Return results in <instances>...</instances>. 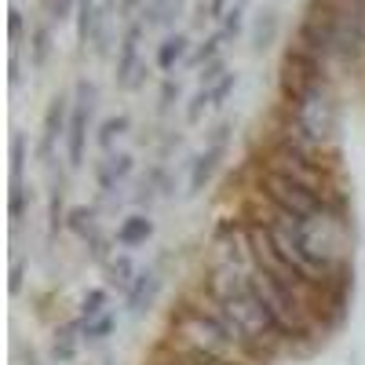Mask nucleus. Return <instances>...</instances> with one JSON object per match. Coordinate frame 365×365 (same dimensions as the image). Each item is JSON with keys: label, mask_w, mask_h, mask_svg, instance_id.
<instances>
[{"label": "nucleus", "mask_w": 365, "mask_h": 365, "mask_svg": "<svg viewBox=\"0 0 365 365\" xmlns=\"http://www.w3.org/2000/svg\"><path fill=\"white\" fill-rule=\"evenodd\" d=\"M259 197L270 201L274 208L289 212V216H299L307 223H325V227H340L344 223V212L332 208L325 197L311 194L307 187H299V182L285 179V175H274V172H259Z\"/></svg>", "instance_id": "1"}, {"label": "nucleus", "mask_w": 365, "mask_h": 365, "mask_svg": "<svg viewBox=\"0 0 365 365\" xmlns=\"http://www.w3.org/2000/svg\"><path fill=\"white\" fill-rule=\"evenodd\" d=\"M96 106H99V91L88 77L77 81L73 88V106H70V132H66V168L70 172H81L84 168V158H88V143H96Z\"/></svg>", "instance_id": "2"}, {"label": "nucleus", "mask_w": 365, "mask_h": 365, "mask_svg": "<svg viewBox=\"0 0 365 365\" xmlns=\"http://www.w3.org/2000/svg\"><path fill=\"white\" fill-rule=\"evenodd\" d=\"M230 139H234V120L227 117V120H220V125L208 132L205 146L190 158V168H187V197H201L212 187V179L220 175V168H223V161L230 154Z\"/></svg>", "instance_id": "3"}, {"label": "nucleus", "mask_w": 365, "mask_h": 365, "mask_svg": "<svg viewBox=\"0 0 365 365\" xmlns=\"http://www.w3.org/2000/svg\"><path fill=\"white\" fill-rule=\"evenodd\" d=\"M70 106H73V99L70 96H51V103H48V110H44V117H41V135H37V161L44 165V168H51L55 165V158H58V143H66V132H70Z\"/></svg>", "instance_id": "4"}, {"label": "nucleus", "mask_w": 365, "mask_h": 365, "mask_svg": "<svg viewBox=\"0 0 365 365\" xmlns=\"http://www.w3.org/2000/svg\"><path fill=\"white\" fill-rule=\"evenodd\" d=\"M135 175V154L128 150H113V154H103V161H96V208L117 205L120 201V187Z\"/></svg>", "instance_id": "5"}, {"label": "nucleus", "mask_w": 365, "mask_h": 365, "mask_svg": "<svg viewBox=\"0 0 365 365\" xmlns=\"http://www.w3.org/2000/svg\"><path fill=\"white\" fill-rule=\"evenodd\" d=\"M175 194V175H172V165L165 161H150L146 172L139 175L135 190H132V208L135 212H150L158 201L172 197Z\"/></svg>", "instance_id": "6"}, {"label": "nucleus", "mask_w": 365, "mask_h": 365, "mask_svg": "<svg viewBox=\"0 0 365 365\" xmlns=\"http://www.w3.org/2000/svg\"><path fill=\"white\" fill-rule=\"evenodd\" d=\"M241 84V77H237V70H227L216 84H201L194 96H190V103H187V110H182V120L194 128V125H201L205 120V113L208 110H220L230 96H234V88Z\"/></svg>", "instance_id": "7"}, {"label": "nucleus", "mask_w": 365, "mask_h": 365, "mask_svg": "<svg viewBox=\"0 0 365 365\" xmlns=\"http://www.w3.org/2000/svg\"><path fill=\"white\" fill-rule=\"evenodd\" d=\"M143 37H146V22H143V19H132L128 29L120 34L117 58H113V81H117L120 91H128V88H132V77H135V70L143 66V58H139Z\"/></svg>", "instance_id": "8"}, {"label": "nucleus", "mask_w": 365, "mask_h": 365, "mask_svg": "<svg viewBox=\"0 0 365 365\" xmlns=\"http://www.w3.org/2000/svg\"><path fill=\"white\" fill-rule=\"evenodd\" d=\"M161 285H165L161 270H158V267H143L139 278H135V285H132L128 296H125V314H128V318H146L150 311H154L158 296H161Z\"/></svg>", "instance_id": "9"}, {"label": "nucleus", "mask_w": 365, "mask_h": 365, "mask_svg": "<svg viewBox=\"0 0 365 365\" xmlns=\"http://www.w3.org/2000/svg\"><path fill=\"white\" fill-rule=\"evenodd\" d=\"M81 347H84V340H81V318L63 322V325L51 329V340H48V358H51V365H77Z\"/></svg>", "instance_id": "10"}, {"label": "nucleus", "mask_w": 365, "mask_h": 365, "mask_svg": "<svg viewBox=\"0 0 365 365\" xmlns=\"http://www.w3.org/2000/svg\"><path fill=\"white\" fill-rule=\"evenodd\" d=\"M150 237H154V220H150V212H132V216H125L117 223V230H113L117 249H125V252L143 249Z\"/></svg>", "instance_id": "11"}, {"label": "nucleus", "mask_w": 365, "mask_h": 365, "mask_svg": "<svg viewBox=\"0 0 365 365\" xmlns=\"http://www.w3.org/2000/svg\"><path fill=\"white\" fill-rule=\"evenodd\" d=\"M139 263L132 259V252H117L106 267H103V285L110 289V292H120V296H128V289L135 285V278H139Z\"/></svg>", "instance_id": "12"}, {"label": "nucleus", "mask_w": 365, "mask_h": 365, "mask_svg": "<svg viewBox=\"0 0 365 365\" xmlns=\"http://www.w3.org/2000/svg\"><path fill=\"white\" fill-rule=\"evenodd\" d=\"M190 58V37L187 34H168L161 44H158V55H154V66L161 73H172L179 63Z\"/></svg>", "instance_id": "13"}, {"label": "nucleus", "mask_w": 365, "mask_h": 365, "mask_svg": "<svg viewBox=\"0 0 365 365\" xmlns=\"http://www.w3.org/2000/svg\"><path fill=\"white\" fill-rule=\"evenodd\" d=\"M103 227H99V208L96 205H73L70 208V216H66V234L70 237H77L81 245L91 237V234H99Z\"/></svg>", "instance_id": "14"}, {"label": "nucleus", "mask_w": 365, "mask_h": 365, "mask_svg": "<svg viewBox=\"0 0 365 365\" xmlns=\"http://www.w3.org/2000/svg\"><path fill=\"white\" fill-rule=\"evenodd\" d=\"M132 132V117L128 113H113L106 120H99V128H96V150H103V154H113V146L120 143Z\"/></svg>", "instance_id": "15"}, {"label": "nucleus", "mask_w": 365, "mask_h": 365, "mask_svg": "<svg viewBox=\"0 0 365 365\" xmlns=\"http://www.w3.org/2000/svg\"><path fill=\"white\" fill-rule=\"evenodd\" d=\"M117 325H120V314H117V311H106V314L91 318V322H81V340H84V347H103L113 332H117Z\"/></svg>", "instance_id": "16"}, {"label": "nucleus", "mask_w": 365, "mask_h": 365, "mask_svg": "<svg viewBox=\"0 0 365 365\" xmlns=\"http://www.w3.org/2000/svg\"><path fill=\"white\" fill-rule=\"evenodd\" d=\"M278 34H282V15L278 11H263L256 19V26H252V51L256 55L270 51V44L278 41Z\"/></svg>", "instance_id": "17"}, {"label": "nucleus", "mask_w": 365, "mask_h": 365, "mask_svg": "<svg viewBox=\"0 0 365 365\" xmlns=\"http://www.w3.org/2000/svg\"><path fill=\"white\" fill-rule=\"evenodd\" d=\"M66 216H70V208H66V187H63V179L51 187L48 194V234L58 237V234H66Z\"/></svg>", "instance_id": "18"}, {"label": "nucleus", "mask_w": 365, "mask_h": 365, "mask_svg": "<svg viewBox=\"0 0 365 365\" xmlns=\"http://www.w3.org/2000/svg\"><path fill=\"white\" fill-rule=\"evenodd\" d=\"M51 58V29L41 22L29 29V70H44Z\"/></svg>", "instance_id": "19"}, {"label": "nucleus", "mask_w": 365, "mask_h": 365, "mask_svg": "<svg viewBox=\"0 0 365 365\" xmlns=\"http://www.w3.org/2000/svg\"><path fill=\"white\" fill-rule=\"evenodd\" d=\"M179 11H182V0H146L139 19L146 22V29H154V26H168Z\"/></svg>", "instance_id": "20"}, {"label": "nucleus", "mask_w": 365, "mask_h": 365, "mask_svg": "<svg viewBox=\"0 0 365 365\" xmlns=\"http://www.w3.org/2000/svg\"><path fill=\"white\" fill-rule=\"evenodd\" d=\"M117 249V241H113V234H106V230H99V234H91L88 241H84V256H88V263H96L99 270L117 256L113 252Z\"/></svg>", "instance_id": "21"}, {"label": "nucleus", "mask_w": 365, "mask_h": 365, "mask_svg": "<svg viewBox=\"0 0 365 365\" xmlns=\"http://www.w3.org/2000/svg\"><path fill=\"white\" fill-rule=\"evenodd\" d=\"M106 311H110V289H106V285L88 289V292L81 296V303H77V318H81V322H91V318H99V314H106Z\"/></svg>", "instance_id": "22"}, {"label": "nucleus", "mask_w": 365, "mask_h": 365, "mask_svg": "<svg viewBox=\"0 0 365 365\" xmlns=\"http://www.w3.org/2000/svg\"><path fill=\"white\" fill-rule=\"evenodd\" d=\"M96 26H99V0H81L77 4V44H91L96 37Z\"/></svg>", "instance_id": "23"}, {"label": "nucleus", "mask_w": 365, "mask_h": 365, "mask_svg": "<svg viewBox=\"0 0 365 365\" xmlns=\"http://www.w3.org/2000/svg\"><path fill=\"white\" fill-rule=\"evenodd\" d=\"M223 34H212V37H205V44H197V51H190V58H187V66L190 70H205V66H212V63H220V55H223Z\"/></svg>", "instance_id": "24"}, {"label": "nucleus", "mask_w": 365, "mask_h": 365, "mask_svg": "<svg viewBox=\"0 0 365 365\" xmlns=\"http://www.w3.org/2000/svg\"><path fill=\"white\" fill-rule=\"evenodd\" d=\"M26 161H29V146H26V135H22V132H15V135H11V182H22Z\"/></svg>", "instance_id": "25"}, {"label": "nucleus", "mask_w": 365, "mask_h": 365, "mask_svg": "<svg viewBox=\"0 0 365 365\" xmlns=\"http://www.w3.org/2000/svg\"><path fill=\"white\" fill-rule=\"evenodd\" d=\"M29 205H34V187H26V182H11V220L19 223L26 212H29Z\"/></svg>", "instance_id": "26"}, {"label": "nucleus", "mask_w": 365, "mask_h": 365, "mask_svg": "<svg viewBox=\"0 0 365 365\" xmlns=\"http://www.w3.org/2000/svg\"><path fill=\"white\" fill-rule=\"evenodd\" d=\"M179 99H182V84H179V77H165V81H161V91H158V113H168Z\"/></svg>", "instance_id": "27"}, {"label": "nucleus", "mask_w": 365, "mask_h": 365, "mask_svg": "<svg viewBox=\"0 0 365 365\" xmlns=\"http://www.w3.org/2000/svg\"><path fill=\"white\" fill-rule=\"evenodd\" d=\"M179 150H182V132H179V128H168V132L161 135V143H158V154H154V161L172 165V154H179Z\"/></svg>", "instance_id": "28"}, {"label": "nucleus", "mask_w": 365, "mask_h": 365, "mask_svg": "<svg viewBox=\"0 0 365 365\" xmlns=\"http://www.w3.org/2000/svg\"><path fill=\"white\" fill-rule=\"evenodd\" d=\"M220 34H223V41H237L241 34H245V8L234 4V8L227 11V19H223V29H220Z\"/></svg>", "instance_id": "29"}, {"label": "nucleus", "mask_w": 365, "mask_h": 365, "mask_svg": "<svg viewBox=\"0 0 365 365\" xmlns=\"http://www.w3.org/2000/svg\"><path fill=\"white\" fill-rule=\"evenodd\" d=\"M22 11L19 8H11V19H8V34H11V44H19V37H22Z\"/></svg>", "instance_id": "30"}, {"label": "nucleus", "mask_w": 365, "mask_h": 365, "mask_svg": "<svg viewBox=\"0 0 365 365\" xmlns=\"http://www.w3.org/2000/svg\"><path fill=\"white\" fill-rule=\"evenodd\" d=\"M234 4H230V0H208V19H227V11H230Z\"/></svg>", "instance_id": "31"}, {"label": "nucleus", "mask_w": 365, "mask_h": 365, "mask_svg": "<svg viewBox=\"0 0 365 365\" xmlns=\"http://www.w3.org/2000/svg\"><path fill=\"white\" fill-rule=\"evenodd\" d=\"M22 274H26V263H22V259H15V263H11V296H19V292H22Z\"/></svg>", "instance_id": "32"}, {"label": "nucleus", "mask_w": 365, "mask_h": 365, "mask_svg": "<svg viewBox=\"0 0 365 365\" xmlns=\"http://www.w3.org/2000/svg\"><path fill=\"white\" fill-rule=\"evenodd\" d=\"M146 0H120V19H132V15H143Z\"/></svg>", "instance_id": "33"}, {"label": "nucleus", "mask_w": 365, "mask_h": 365, "mask_svg": "<svg viewBox=\"0 0 365 365\" xmlns=\"http://www.w3.org/2000/svg\"><path fill=\"white\" fill-rule=\"evenodd\" d=\"M81 4V0H55V19H70V11Z\"/></svg>", "instance_id": "34"}, {"label": "nucleus", "mask_w": 365, "mask_h": 365, "mask_svg": "<svg viewBox=\"0 0 365 365\" xmlns=\"http://www.w3.org/2000/svg\"><path fill=\"white\" fill-rule=\"evenodd\" d=\"M22 365H41V354H37V347H22Z\"/></svg>", "instance_id": "35"}, {"label": "nucleus", "mask_w": 365, "mask_h": 365, "mask_svg": "<svg viewBox=\"0 0 365 365\" xmlns=\"http://www.w3.org/2000/svg\"><path fill=\"white\" fill-rule=\"evenodd\" d=\"M96 365H113V358H103V361H96Z\"/></svg>", "instance_id": "36"}, {"label": "nucleus", "mask_w": 365, "mask_h": 365, "mask_svg": "<svg viewBox=\"0 0 365 365\" xmlns=\"http://www.w3.org/2000/svg\"><path fill=\"white\" fill-rule=\"evenodd\" d=\"M237 4H241V8H245V4H249V0H237Z\"/></svg>", "instance_id": "37"}]
</instances>
